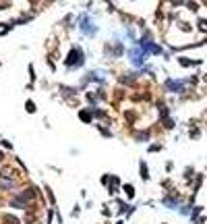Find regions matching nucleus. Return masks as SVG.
Returning a JSON list of instances; mask_svg holds the SVG:
<instances>
[{"instance_id": "nucleus-1", "label": "nucleus", "mask_w": 207, "mask_h": 224, "mask_svg": "<svg viewBox=\"0 0 207 224\" xmlns=\"http://www.w3.org/2000/svg\"><path fill=\"white\" fill-rule=\"evenodd\" d=\"M81 62H83V54H81V50L75 48L71 54H68V58H66V66H77Z\"/></svg>"}, {"instance_id": "nucleus-3", "label": "nucleus", "mask_w": 207, "mask_h": 224, "mask_svg": "<svg viewBox=\"0 0 207 224\" xmlns=\"http://www.w3.org/2000/svg\"><path fill=\"white\" fill-rule=\"evenodd\" d=\"M166 85L172 89V92H178V89H182V83H176V81H168Z\"/></svg>"}, {"instance_id": "nucleus-2", "label": "nucleus", "mask_w": 207, "mask_h": 224, "mask_svg": "<svg viewBox=\"0 0 207 224\" xmlns=\"http://www.w3.org/2000/svg\"><path fill=\"white\" fill-rule=\"evenodd\" d=\"M131 60L139 66V64H143V50L141 48H135V50H131Z\"/></svg>"}, {"instance_id": "nucleus-4", "label": "nucleus", "mask_w": 207, "mask_h": 224, "mask_svg": "<svg viewBox=\"0 0 207 224\" xmlns=\"http://www.w3.org/2000/svg\"><path fill=\"white\" fill-rule=\"evenodd\" d=\"M0 158H2V154H0Z\"/></svg>"}]
</instances>
